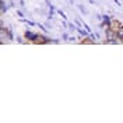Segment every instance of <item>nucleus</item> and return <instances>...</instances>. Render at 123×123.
<instances>
[{
	"label": "nucleus",
	"instance_id": "1",
	"mask_svg": "<svg viewBox=\"0 0 123 123\" xmlns=\"http://www.w3.org/2000/svg\"><path fill=\"white\" fill-rule=\"evenodd\" d=\"M25 38L31 39V41H35V39H38V35L34 34V32H31V31H27V32H25Z\"/></svg>",
	"mask_w": 123,
	"mask_h": 123
},
{
	"label": "nucleus",
	"instance_id": "2",
	"mask_svg": "<svg viewBox=\"0 0 123 123\" xmlns=\"http://www.w3.org/2000/svg\"><path fill=\"white\" fill-rule=\"evenodd\" d=\"M104 23L108 24V25H111V20H109V17H108V15H104Z\"/></svg>",
	"mask_w": 123,
	"mask_h": 123
},
{
	"label": "nucleus",
	"instance_id": "3",
	"mask_svg": "<svg viewBox=\"0 0 123 123\" xmlns=\"http://www.w3.org/2000/svg\"><path fill=\"white\" fill-rule=\"evenodd\" d=\"M6 10H7V7H6V4H4V1L1 0V13L4 14V11H6Z\"/></svg>",
	"mask_w": 123,
	"mask_h": 123
},
{
	"label": "nucleus",
	"instance_id": "4",
	"mask_svg": "<svg viewBox=\"0 0 123 123\" xmlns=\"http://www.w3.org/2000/svg\"><path fill=\"white\" fill-rule=\"evenodd\" d=\"M69 30H71V31H76L77 28H76V25H73V24H69Z\"/></svg>",
	"mask_w": 123,
	"mask_h": 123
},
{
	"label": "nucleus",
	"instance_id": "5",
	"mask_svg": "<svg viewBox=\"0 0 123 123\" xmlns=\"http://www.w3.org/2000/svg\"><path fill=\"white\" fill-rule=\"evenodd\" d=\"M57 13H59V14L62 15V18H66V15H64V13H63L62 10H57Z\"/></svg>",
	"mask_w": 123,
	"mask_h": 123
},
{
	"label": "nucleus",
	"instance_id": "6",
	"mask_svg": "<svg viewBox=\"0 0 123 123\" xmlns=\"http://www.w3.org/2000/svg\"><path fill=\"white\" fill-rule=\"evenodd\" d=\"M78 8L81 10V13H84V14H85V13H87V10H85V8L83 7V6H78Z\"/></svg>",
	"mask_w": 123,
	"mask_h": 123
},
{
	"label": "nucleus",
	"instance_id": "7",
	"mask_svg": "<svg viewBox=\"0 0 123 123\" xmlns=\"http://www.w3.org/2000/svg\"><path fill=\"white\" fill-rule=\"evenodd\" d=\"M84 28H85V30H87V31H91V28H90V27H88L87 24H84Z\"/></svg>",
	"mask_w": 123,
	"mask_h": 123
}]
</instances>
